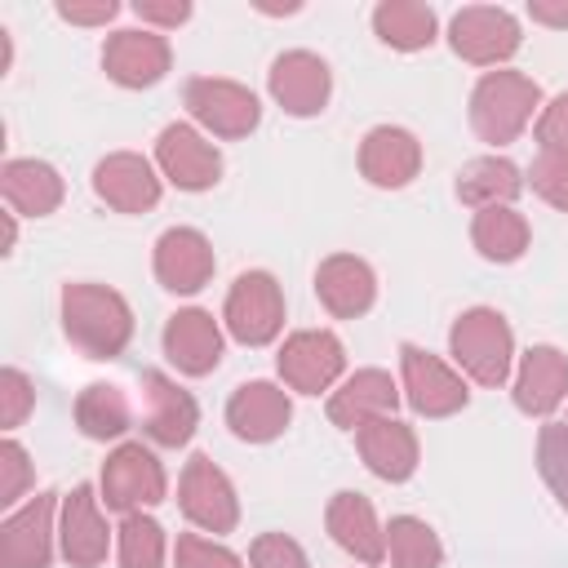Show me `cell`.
Here are the masks:
<instances>
[{
	"label": "cell",
	"instance_id": "1",
	"mask_svg": "<svg viewBox=\"0 0 568 568\" xmlns=\"http://www.w3.org/2000/svg\"><path fill=\"white\" fill-rule=\"evenodd\" d=\"M62 333L89 359H115L133 337L129 302L106 284H67L62 288Z\"/></svg>",
	"mask_w": 568,
	"mask_h": 568
},
{
	"label": "cell",
	"instance_id": "2",
	"mask_svg": "<svg viewBox=\"0 0 568 568\" xmlns=\"http://www.w3.org/2000/svg\"><path fill=\"white\" fill-rule=\"evenodd\" d=\"M537 102H541L537 80H528L519 71H488L470 93V124L484 142L501 146L524 133Z\"/></svg>",
	"mask_w": 568,
	"mask_h": 568
},
{
	"label": "cell",
	"instance_id": "3",
	"mask_svg": "<svg viewBox=\"0 0 568 568\" xmlns=\"http://www.w3.org/2000/svg\"><path fill=\"white\" fill-rule=\"evenodd\" d=\"M448 346H453V359L470 373V382H479V386H501V382L510 377L515 337H510V324H506L493 306L466 311V315L453 324Z\"/></svg>",
	"mask_w": 568,
	"mask_h": 568
},
{
	"label": "cell",
	"instance_id": "4",
	"mask_svg": "<svg viewBox=\"0 0 568 568\" xmlns=\"http://www.w3.org/2000/svg\"><path fill=\"white\" fill-rule=\"evenodd\" d=\"M284 328V293L275 275L244 271L226 293V333L244 346H266Z\"/></svg>",
	"mask_w": 568,
	"mask_h": 568
},
{
	"label": "cell",
	"instance_id": "5",
	"mask_svg": "<svg viewBox=\"0 0 568 568\" xmlns=\"http://www.w3.org/2000/svg\"><path fill=\"white\" fill-rule=\"evenodd\" d=\"M102 501L120 515L164 501V466L155 462V453L142 444H120L102 466Z\"/></svg>",
	"mask_w": 568,
	"mask_h": 568
},
{
	"label": "cell",
	"instance_id": "6",
	"mask_svg": "<svg viewBox=\"0 0 568 568\" xmlns=\"http://www.w3.org/2000/svg\"><path fill=\"white\" fill-rule=\"evenodd\" d=\"M186 111L217 138H248L262 120V106L244 84L213 75H195L186 84Z\"/></svg>",
	"mask_w": 568,
	"mask_h": 568
},
{
	"label": "cell",
	"instance_id": "7",
	"mask_svg": "<svg viewBox=\"0 0 568 568\" xmlns=\"http://www.w3.org/2000/svg\"><path fill=\"white\" fill-rule=\"evenodd\" d=\"M178 501H182V515L204 528V532H231L240 524V501H235V488L231 479L204 457L195 453L182 470V484H178Z\"/></svg>",
	"mask_w": 568,
	"mask_h": 568
},
{
	"label": "cell",
	"instance_id": "8",
	"mask_svg": "<svg viewBox=\"0 0 568 568\" xmlns=\"http://www.w3.org/2000/svg\"><path fill=\"white\" fill-rule=\"evenodd\" d=\"M448 40L453 53L475 62V67H497L519 49V22L506 9H488V4H470L462 13H453L448 22Z\"/></svg>",
	"mask_w": 568,
	"mask_h": 568
},
{
	"label": "cell",
	"instance_id": "9",
	"mask_svg": "<svg viewBox=\"0 0 568 568\" xmlns=\"http://www.w3.org/2000/svg\"><path fill=\"white\" fill-rule=\"evenodd\" d=\"M346 368V351L328 328H302L280 346V377L302 390V395H320L328 390Z\"/></svg>",
	"mask_w": 568,
	"mask_h": 568
},
{
	"label": "cell",
	"instance_id": "10",
	"mask_svg": "<svg viewBox=\"0 0 568 568\" xmlns=\"http://www.w3.org/2000/svg\"><path fill=\"white\" fill-rule=\"evenodd\" d=\"M399 368H404V395L422 417H448V413L466 408V399H470L466 382L430 351L399 346Z\"/></svg>",
	"mask_w": 568,
	"mask_h": 568
},
{
	"label": "cell",
	"instance_id": "11",
	"mask_svg": "<svg viewBox=\"0 0 568 568\" xmlns=\"http://www.w3.org/2000/svg\"><path fill=\"white\" fill-rule=\"evenodd\" d=\"M53 559V493H36L0 524V568H49Z\"/></svg>",
	"mask_w": 568,
	"mask_h": 568
},
{
	"label": "cell",
	"instance_id": "12",
	"mask_svg": "<svg viewBox=\"0 0 568 568\" xmlns=\"http://www.w3.org/2000/svg\"><path fill=\"white\" fill-rule=\"evenodd\" d=\"M328 93H333V75H328L324 58H315L306 49H288L271 62V98L288 115H320Z\"/></svg>",
	"mask_w": 568,
	"mask_h": 568
},
{
	"label": "cell",
	"instance_id": "13",
	"mask_svg": "<svg viewBox=\"0 0 568 568\" xmlns=\"http://www.w3.org/2000/svg\"><path fill=\"white\" fill-rule=\"evenodd\" d=\"M155 160L160 173L178 186V191H209L222 178V155L213 142H204L191 124H169L155 142Z\"/></svg>",
	"mask_w": 568,
	"mask_h": 568
},
{
	"label": "cell",
	"instance_id": "14",
	"mask_svg": "<svg viewBox=\"0 0 568 568\" xmlns=\"http://www.w3.org/2000/svg\"><path fill=\"white\" fill-rule=\"evenodd\" d=\"M142 422H146V435L160 444V448H182L191 435H195V422H200V408L191 399V390H182L173 377L146 368L142 373Z\"/></svg>",
	"mask_w": 568,
	"mask_h": 568
},
{
	"label": "cell",
	"instance_id": "15",
	"mask_svg": "<svg viewBox=\"0 0 568 568\" xmlns=\"http://www.w3.org/2000/svg\"><path fill=\"white\" fill-rule=\"evenodd\" d=\"M93 191L102 204H111L115 213H146L160 204V178L155 169L133 155V151H115L106 160H98L93 169Z\"/></svg>",
	"mask_w": 568,
	"mask_h": 568
},
{
	"label": "cell",
	"instance_id": "16",
	"mask_svg": "<svg viewBox=\"0 0 568 568\" xmlns=\"http://www.w3.org/2000/svg\"><path fill=\"white\" fill-rule=\"evenodd\" d=\"M102 497H93L89 484H75L67 497H62V528H58V541H62V555L71 568H98L106 559V546H111V532H106V519L98 510Z\"/></svg>",
	"mask_w": 568,
	"mask_h": 568
},
{
	"label": "cell",
	"instance_id": "17",
	"mask_svg": "<svg viewBox=\"0 0 568 568\" xmlns=\"http://www.w3.org/2000/svg\"><path fill=\"white\" fill-rule=\"evenodd\" d=\"M169 62H173V49L155 31H115L106 40V49H102L106 75L115 84H124V89H146V84L164 80Z\"/></svg>",
	"mask_w": 568,
	"mask_h": 568
},
{
	"label": "cell",
	"instance_id": "18",
	"mask_svg": "<svg viewBox=\"0 0 568 568\" xmlns=\"http://www.w3.org/2000/svg\"><path fill=\"white\" fill-rule=\"evenodd\" d=\"M155 280L169 293H195L213 280V244L191 231V226H173L160 235L155 244Z\"/></svg>",
	"mask_w": 568,
	"mask_h": 568
},
{
	"label": "cell",
	"instance_id": "19",
	"mask_svg": "<svg viewBox=\"0 0 568 568\" xmlns=\"http://www.w3.org/2000/svg\"><path fill=\"white\" fill-rule=\"evenodd\" d=\"M164 355L178 364L186 377H204L222 364V328L209 311H178L164 324Z\"/></svg>",
	"mask_w": 568,
	"mask_h": 568
},
{
	"label": "cell",
	"instance_id": "20",
	"mask_svg": "<svg viewBox=\"0 0 568 568\" xmlns=\"http://www.w3.org/2000/svg\"><path fill=\"white\" fill-rule=\"evenodd\" d=\"M315 293L324 302L328 315L337 320H355L373 306L377 297V280H373V266L364 257H351V253H333L320 262L315 271Z\"/></svg>",
	"mask_w": 568,
	"mask_h": 568
},
{
	"label": "cell",
	"instance_id": "21",
	"mask_svg": "<svg viewBox=\"0 0 568 568\" xmlns=\"http://www.w3.org/2000/svg\"><path fill=\"white\" fill-rule=\"evenodd\" d=\"M288 417H293V404L275 382H244L226 404V426L248 444H266L284 435Z\"/></svg>",
	"mask_w": 568,
	"mask_h": 568
},
{
	"label": "cell",
	"instance_id": "22",
	"mask_svg": "<svg viewBox=\"0 0 568 568\" xmlns=\"http://www.w3.org/2000/svg\"><path fill=\"white\" fill-rule=\"evenodd\" d=\"M395 404H399V390L390 382V373L382 368H359L355 377L342 382V390H333L328 399V417L333 426L342 430H359L377 417H395Z\"/></svg>",
	"mask_w": 568,
	"mask_h": 568
},
{
	"label": "cell",
	"instance_id": "23",
	"mask_svg": "<svg viewBox=\"0 0 568 568\" xmlns=\"http://www.w3.org/2000/svg\"><path fill=\"white\" fill-rule=\"evenodd\" d=\"M417 169H422V146H417V138H413L408 129L382 124V129H373V133L364 138V146H359V173H364L373 186H386V191L408 186V182L417 178Z\"/></svg>",
	"mask_w": 568,
	"mask_h": 568
},
{
	"label": "cell",
	"instance_id": "24",
	"mask_svg": "<svg viewBox=\"0 0 568 568\" xmlns=\"http://www.w3.org/2000/svg\"><path fill=\"white\" fill-rule=\"evenodd\" d=\"M324 524H328L333 541L346 555H355L359 564H382L386 559V532H382L377 510H373V501L364 493H337L328 501Z\"/></svg>",
	"mask_w": 568,
	"mask_h": 568
},
{
	"label": "cell",
	"instance_id": "25",
	"mask_svg": "<svg viewBox=\"0 0 568 568\" xmlns=\"http://www.w3.org/2000/svg\"><path fill=\"white\" fill-rule=\"evenodd\" d=\"M355 444H359L364 466H368L377 479L404 484V479L417 470V435H413V426H404V422H395V417H377V422L359 426V430H355Z\"/></svg>",
	"mask_w": 568,
	"mask_h": 568
},
{
	"label": "cell",
	"instance_id": "26",
	"mask_svg": "<svg viewBox=\"0 0 568 568\" xmlns=\"http://www.w3.org/2000/svg\"><path fill=\"white\" fill-rule=\"evenodd\" d=\"M568 395V355L555 346H532L519 359V377H515V404L528 417H546L564 404Z\"/></svg>",
	"mask_w": 568,
	"mask_h": 568
},
{
	"label": "cell",
	"instance_id": "27",
	"mask_svg": "<svg viewBox=\"0 0 568 568\" xmlns=\"http://www.w3.org/2000/svg\"><path fill=\"white\" fill-rule=\"evenodd\" d=\"M0 191L4 204L22 217H44L62 204V178L44 160H9L0 173Z\"/></svg>",
	"mask_w": 568,
	"mask_h": 568
},
{
	"label": "cell",
	"instance_id": "28",
	"mask_svg": "<svg viewBox=\"0 0 568 568\" xmlns=\"http://www.w3.org/2000/svg\"><path fill=\"white\" fill-rule=\"evenodd\" d=\"M524 178L510 160L501 155H479L470 160L462 173H457V200L470 204V209H497V204H510L519 195Z\"/></svg>",
	"mask_w": 568,
	"mask_h": 568
},
{
	"label": "cell",
	"instance_id": "29",
	"mask_svg": "<svg viewBox=\"0 0 568 568\" xmlns=\"http://www.w3.org/2000/svg\"><path fill=\"white\" fill-rule=\"evenodd\" d=\"M373 31L382 44H390L399 53H417L435 40V13L417 0H382L373 9Z\"/></svg>",
	"mask_w": 568,
	"mask_h": 568
},
{
	"label": "cell",
	"instance_id": "30",
	"mask_svg": "<svg viewBox=\"0 0 568 568\" xmlns=\"http://www.w3.org/2000/svg\"><path fill=\"white\" fill-rule=\"evenodd\" d=\"M470 240H475V248H479L488 262H515V257H524V248H528V222H524V213H515L510 204L479 209V213H475V226H470Z\"/></svg>",
	"mask_w": 568,
	"mask_h": 568
},
{
	"label": "cell",
	"instance_id": "31",
	"mask_svg": "<svg viewBox=\"0 0 568 568\" xmlns=\"http://www.w3.org/2000/svg\"><path fill=\"white\" fill-rule=\"evenodd\" d=\"M75 426L89 439H120L129 430V399L111 382H93L75 399Z\"/></svg>",
	"mask_w": 568,
	"mask_h": 568
},
{
	"label": "cell",
	"instance_id": "32",
	"mask_svg": "<svg viewBox=\"0 0 568 568\" xmlns=\"http://www.w3.org/2000/svg\"><path fill=\"white\" fill-rule=\"evenodd\" d=\"M386 555H390L395 568H439L444 546H439L430 524H422L413 515H399L386 528Z\"/></svg>",
	"mask_w": 568,
	"mask_h": 568
},
{
	"label": "cell",
	"instance_id": "33",
	"mask_svg": "<svg viewBox=\"0 0 568 568\" xmlns=\"http://www.w3.org/2000/svg\"><path fill=\"white\" fill-rule=\"evenodd\" d=\"M164 564V528L133 510L120 524V568H160Z\"/></svg>",
	"mask_w": 568,
	"mask_h": 568
},
{
	"label": "cell",
	"instance_id": "34",
	"mask_svg": "<svg viewBox=\"0 0 568 568\" xmlns=\"http://www.w3.org/2000/svg\"><path fill=\"white\" fill-rule=\"evenodd\" d=\"M537 466H541V479L550 484V493L559 497V506L568 510V426H559V422L541 426V435H537Z\"/></svg>",
	"mask_w": 568,
	"mask_h": 568
},
{
	"label": "cell",
	"instance_id": "35",
	"mask_svg": "<svg viewBox=\"0 0 568 568\" xmlns=\"http://www.w3.org/2000/svg\"><path fill=\"white\" fill-rule=\"evenodd\" d=\"M528 182H532V191L546 204H555V209L568 213V155L564 151H541L532 160V169H528Z\"/></svg>",
	"mask_w": 568,
	"mask_h": 568
},
{
	"label": "cell",
	"instance_id": "36",
	"mask_svg": "<svg viewBox=\"0 0 568 568\" xmlns=\"http://www.w3.org/2000/svg\"><path fill=\"white\" fill-rule=\"evenodd\" d=\"M31 408H36V386H31V377H27L22 368H4V373H0V422H4V430L22 426Z\"/></svg>",
	"mask_w": 568,
	"mask_h": 568
},
{
	"label": "cell",
	"instance_id": "37",
	"mask_svg": "<svg viewBox=\"0 0 568 568\" xmlns=\"http://www.w3.org/2000/svg\"><path fill=\"white\" fill-rule=\"evenodd\" d=\"M173 559H178V568H244L240 555H231L226 546H217L200 532H182Z\"/></svg>",
	"mask_w": 568,
	"mask_h": 568
},
{
	"label": "cell",
	"instance_id": "38",
	"mask_svg": "<svg viewBox=\"0 0 568 568\" xmlns=\"http://www.w3.org/2000/svg\"><path fill=\"white\" fill-rule=\"evenodd\" d=\"M31 484V462H27V448L18 439H4L0 444V506H13Z\"/></svg>",
	"mask_w": 568,
	"mask_h": 568
},
{
	"label": "cell",
	"instance_id": "39",
	"mask_svg": "<svg viewBox=\"0 0 568 568\" xmlns=\"http://www.w3.org/2000/svg\"><path fill=\"white\" fill-rule=\"evenodd\" d=\"M248 564L253 568H306V555L293 537L284 532H262L253 546H248Z\"/></svg>",
	"mask_w": 568,
	"mask_h": 568
},
{
	"label": "cell",
	"instance_id": "40",
	"mask_svg": "<svg viewBox=\"0 0 568 568\" xmlns=\"http://www.w3.org/2000/svg\"><path fill=\"white\" fill-rule=\"evenodd\" d=\"M537 142H541V151H564V155H568V93H559V98L541 111V120H537Z\"/></svg>",
	"mask_w": 568,
	"mask_h": 568
},
{
	"label": "cell",
	"instance_id": "41",
	"mask_svg": "<svg viewBox=\"0 0 568 568\" xmlns=\"http://www.w3.org/2000/svg\"><path fill=\"white\" fill-rule=\"evenodd\" d=\"M115 13H120L115 0H93V4L62 0V4H58V18H67V22H75V27H102V22H111Z\"/></svg>",
	"mask_w": 568,
	"mask_h": 568
},
{
	"label": "cell",
	"instance_id": "42",
	"mask_svg": "<svg viewBox=\"0 0 568 568\" xmlns=\"http://www.w3.org/2000/svg\"><path fill=\"white\" fill-rule=\"evenodd\" d=\"M133 13L142 22H155V27H178V22L191 18V4L186 0H138Z\"/></svg>",
	"mask_w": 568,
	"mask_h": 568
},
{
	"label": "cell",
	"instance_id": "43",
	"mask_svg": "<svg viewBox=\"0 0 568 568\" xmlns=\"http://www.w3.org/2000/svg\"><path fill=\"white\" fill-rule=\"evenodd\" d=\"M532 22H546V27H568V0H532L528 4Z\"/></svg>",
	"mask_w": 568,
	"mask_h": 568
},
{
	"label": "cell",
	"instance_id": "44",
	"mask_svg": "<svg viewBox=\"0 0 568 568\" xmlns=\"http://www.w3.org/2000/svg\"><path fill=\"white\" fill-rule=\"evenodd\" d=\"M13 240H18V226H13V213H9V217H4V253L13 248Z\"/></svg>",
	"mask_w": 568,
	"mask_h": 568
}]
</instances>
